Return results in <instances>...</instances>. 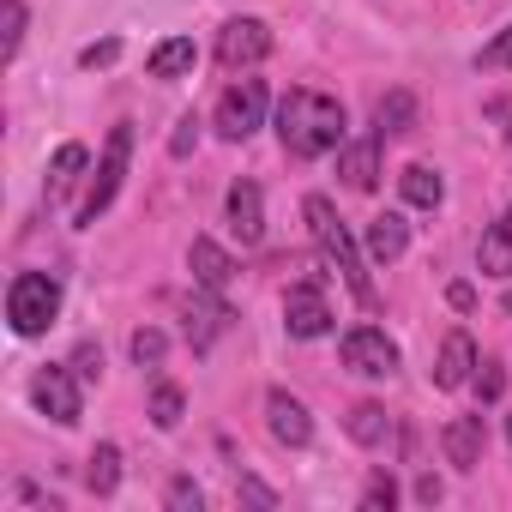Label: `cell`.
Returning <instances> with one entry per match:
<instances>
[{
    "label": "cell",
    "instance_id": "1",
    "mask_svg": "<svg viewBox=\"0 0 512 512\" xmlns=\"http://www.w3.org/2000/svg\"><path fill=\"white\" fill-rule=\"evenodd\" d=\"M344 127H350V121H344V103L326 97V91H290V97L278 103V139H284V151L302 157V163L338 151V145H344Z\"/></svg>",
    "mask_w": 512,
    "mask_h": 512
},
{
    "label": "cell",
    "instance_id": "2",
    "mask_svg": "<svg viewBox=\"0 0 512 512\" xmlns=\"http://www.w3.org/2000/svg\"><path fill=\"white\" fill-rule=\"evenodd\" d=\"M308 229H314V241H320V253H326V266L350 284V296L362 302V308H374L380 296H374V284H368V266H362V247H356V235L344 229V217L332 211V199L326 193H308Z\"/></svg>",
    "mask_w": 512,
    "mask_h": 512
},
{
    "label": "cell",
    "instance_id": "3",
    "mask_svg": "<svg viewBox=\"0 0 512 512\" xmlns=\"http://www.w3.org/2000/svg\"><path fill=\"white\" fill-rule=\"evenodd\" d=\"M61 314V284L49 272H19L13 290H7V320L19 338H43Z\"/></svg>",
    "mask_w": 512,
    "mask_h": 512
},
{
    "label": "cell",
    "instance_id": "4",
    "mask_svg": "<svg viewBox=\"0 0 512 512\" xmlns=\"http://www.w3.org/2000/svg\"><path fill=\"white\" fill-rule=\"evenodd\" d=\"M127 157H133V121H121V127H109V145H103V163H97V175H91V193H85V205H79V223L91 229L109 205H115V193H121V181H127Z\"/></svg>",
    "mask_w": 512,
    "mask_h": 512
},
{
    "label": "cell",
    "instance_id": "5",
    "mask_svg": "<svg viewBox=\"0 0 512 512\" xmlns=\"http://www.w3.org/2000/svg\"><path fill=\"white\" fill-rule=\"evenodd\" d=\"M266 121V79H235L217 97V133L223 139H253Z\"/></svg>",
    "mask_w": 512,
    "mask_h": 512
},
{
    "label": "cell",
    "instance_id": "6",
    "mask_svg": "<svg viewBox=\"0 0 512 512\" xmlns=\"http://www.w3.org/2000/svg\"><path fill=\"white\" fill-rule=\"evenodd\" d=\"M338 356H344V368L362 374V380H386V374H398V344H392L380 326H356V332H344Z\"/></svg>",
    "mask_w": 512,
    "mask_h": 512
},
{
    "label": "cell",
    "instance_id": "7",
    "mask_svg": "<svg viewBox=\"0 0 512 512\" xmlns=\"http://www.w3.org/2000/svg\"><path fill=\"white\" fill-rule=\"evenodd\" d=\"M31 398H37V410H43L49 422H61V428H73V422L85 416V398H79V374H73V362H67V368H43V374L31 380Z\"/></svg>",
    "mask_w": 512,
    "mask_h": 512
},
{
    "label": "cell",
    "instance_id": "8",
    "mask_svg": "<svg viewBox=\"0 0 512 512\" xmlns=\"http://www.w3.org/2000/svg\"><path fill=\"white\" fill-rule=\"evenodd\" d=\"M266 55H272V31H266L260 19H229V25L217 31V61H223L229 73L260 67Z\"/></svg>",
    "mask_w": 512,
    "mask_h": 512
},
{
    "label": "cell",
    "instance_id": "9",
    "mask_svg": "<svg viewBox=\"0 0 512 512\" xmlns=\"http://www.w3.org/2000/svg\"><path fill=\"white\" fill-rule=\"evenodd\" d=\"M284 326H290V338H326L332 332V308H326L320 278H308L284 296Z\"/></svg>",
    "mask_w": 512,
    "mask_h": 512
},
{
    "label": "cell",
    "instance_id": "10",
    "mask_svg": "<svg viewBox=\"0 0 512 512\" xmlns=\"http://www.w3.org/2000/svg\"><path fill=\"white\" fill-rule=\"evenodd\" d=\"M266 422H272V434H278L284 446H308V440H314V416H308V404L290 398L284 386L266 392Z\"/></svg>",
    "mask_w": 512,
    "mask_h": 512
},
{
    "label": "cell",
    "instance_id": "11",
    "mask_svg": "<svg viewBox=\"0 0 512 512\" xmlns=\"http://www.w3.org/2000/svg\"><path fill=\"white\" fill-rule=\"evenodd\" d=\"M229 229L241 235V247H260V235H266V199H260L253 181L229 187Z\"/></svg>",
    "mask_w": 512,
    "mask_h": 512
},
{
    "label": "cell",
    "instance_id": "12",
    "mask_svg": "<svg viewBox=\"0 0 512 512\" xmlns=\"http://www.w3.org/2000/svg\"><path fill=\"white\" fill-rule=\"evenodd\" d=\"M440 446H446V464H452V470H476V464H482V446H488L482 416H458V422H446Z\"/></svg>",
    "mask_w": 512,
    "mask_h": 512
},
{
    "label": "cell",
    "instance_id": "13",
    "mask_svg": "<svg viewBox=\"0 0 512 512\" xmlns=\"http://www.w3.org/2000/svg\"><path fill=\"white\" fill-rule=\"evenodd\" d=\"M187 266H193V284H199V290H229V278H235V260H229L217 241H205V235H193Z\"/></svg>",
    "mask_w": 512,
    "mask_h": 512
},
{
    "label": "cell",
    "instance_id": "14",
    "mask_svg": "<svg viewBox=\"0 0 512 512\" xmlns=\"http://www.w3.org/2000/svg\"><path fill=\"white\" fill-rule=\"evenodd\" d=\"M362 241H368V260H374V266H392V260H404V247H410V223H404L398 211H380Z\"/></svg>",
    "mask_w": 512,
    "mask_h": 512
},
{
    "label": "cell",
    "instance_id": "15",
    "mask_svg": "<svg viewBox=\"0 0 512 512\" xmlns=\"http://www.w3.org/2000/svg\"><path fill=\"white\" fill-rule=\"evenodd\" d=\"M338 175H344L356 193H374V181H380V133L344 145V151H338Z\"/></svg>",
    "mask_w": 512,
    "mask_h": 512
},
{
    "label": "cell",
    "instance_id": "16",
    "mask_svg": "<svg viewBox=\"0 0 512 512\" xmlns=\"http://www.w3.org/2000/svg\"><path fill=\"white\" fill-rule=\"evenodd\" d=\"M229 320H235V314H229V308L217 302V290L193 296V302H187V344H193V350L205 356V350H211V338H217V332H223Z\"/></svg>",
    "mask_w": 512,
    "mask_h": 512
},
{
    "label": "cell",
    "instance_id": "17",
    "mask_svg": "<svg viewBox=\"0 0 512 512\" xmlns=\"http://www.w3.org/2000/svg\"><path fill=\"white\" fill-rule=\"evenodd\" d=\"M470 368H476V344H470V332H446L440 362H434V386H440V392H452V386H464V380H470Z\"/></svg>",
    "mask_w": 512,
    "mask_h": 512
},
{
    "label": "cell",
    "instance_id": "18",
    "mask_svg": "<svg viewBox=\"0 0 512 512\" xmlns=\"http://www.w3.org/2000/svg\"><path fill=\"white\" fill-rule=\"evenodd\" d=\"M476 260H482V272H488V278H512V217H500V223H488V229H482Z\"/></svg>",
    "mask_w": 512,
    "mask_h": 512
},
{
    "label": "cell",
    "instance_id": "19",
    "mask_svg": "<svg viewBox=\"0 0 512 512\" xmlns=\"http://www.w3.org/2000/svg\"><path fill=\"white\" fill-rule=\"evenodd\" d=\"M193 61H199V49H193V37H163V43L151 49V61H145V73H151V79H181V73H193Z\"/></svg>",
    "mask_w": 512,
    "mask_h": 512
},
{
    "label": "cell",
    "instance_id": "20",
    "mask_svg": "<svg viewBox=\"0 0 512 512\" xmlns=\"http://www.w3.org/2000/svg\"><path fill=\"white\" fill-rule=\"evenodd\" d=\"M398 193L410 199V205H422V211H434L440 199H446V181L428 169V163H404L398 169Z\"/></svg>",
    "mask_w": 512,
    "mask_h": 512
},
{
    "label": "cell",
    "instance_id": "21",
    "mask_svg": "<svg viewBox=\"0 0 512 512\" xmlns=\"http://www.w3.org/2000/svg\"><path fill=\"white\" fill-rule=\"evenodd\" d=\"M374 121H380V127H374L380 139L410 133V127H416V97H410V91H386V97H380V109H374Z\"/></svg>",
    "mask_w": 512,
    "mask_h": 512
},
{
    "label": "cell",
    "instance_id": "22",
    "mask_svg": "<svg viewBox=\"0 0 512 512\" xmlns=\"http://www.w3.org/2000/svg\"><path fill=\"white\" fill-rule=\"evenodd\" d=\"M85 163H91V151H85V145H61V151H55V163H49V205H55V199H67V187L85 175Z\"/></svg>",
    "mask_w": 512,
    "mask_h": 512
},
{
    "label": "cell",
    "instance_id": "23",
    "mask_svg": "<svg viewBox=\"0 0 512 512\" xmlns=\"http://www.w3.org/2000/svg\"><path fill=\"white\" fill-rule=\"evenodd\" d=\"M85 488H91V494H115V488H121V446L103 440V446L85 458Z\"/></svg>",
    "mask_w": 512,
    "mask_h": 512
},
{
    "label": "cell",
    "instance_id": "24",
    "mask_svg": "<svg viewBox=\"0 0 512 512\" xmlns=\"http://www.w3.org/2000/svg\"><path fill=\"white\" fill-rule=\"evenodd\" d=\"M344 428H350V440H356V446H380V440L392 434V416H386L380 404H356Z\"/></svg>",
    "mask_w": 512,
    "mask_h": 512
},
{
    "label": "cell",
    "instance_id": "25",
    "mask_svg": "<svg viewBox=\"0 0 512 512\" xmlns=\"http://www.w3.org/2000/svg\"><path fill=\"white\" fill-rule=\"evenodd\" d=\"M181 410H187L181 386H157V392H151V422H157V428H181Z\"/></svg>",
    "mask_w": 512,
    "mask_h": 512
},
{
    "label": "cell",
    "instance_id": "26",
    "mask_svg": "<svg viewBox=\"0 0 512 512\" xmlns=\"http://www.w3.org/2000/svg\"><path fill=\"white\" fill-rule=\"evenodd\" d=\"M0 19H7L0 55H7V61H19V49H25V0H7V7H0Z\"/></svg>",
    "mask_w": 512,
    "mask_h": 512
},
{
    "label": "cell",
    "instance_id": "27",
    "mask_svg": "<svg viewBox=\"0 0 512 512\" xmlns=\"http://www.w3.org/2000/svg\"><path fill=\"white\" fill-rule=\"evenodd\" d=\"M163 356H169V338H163L157 326H139V332H133V362H139V368H157Z\"/></svg>",
    "mask_w": 512,
    "mask_h": 512
},
{
    "label": "cell",
    "instance_id": "28",
    "mask_svg": "<svg viewBox=\"0 0 512 512\" xmlns=\"http://www.w3.org/2000/svg\"><path fill=\"white\" fill-rule=\"evenodd\" d=\"M73 374H79V380H103V344L85 338V344L73 350Z\"/></svg>",
    "mask_w": 512,
    "mask_h": 512
},
{
    "label": "cell",
    "instance_id": "29",
    "mask_svg": "<svg viewBox=\"0 0 512 512\" xmlns=\"http://www.w3.org/2000/svg\"><path fill=\"white\" fill-rule=\"evenodd\" d=\"M193 145H199V121H193V115H181V121H175V133H169V157H193Z\"/></svg>",
    "mask_w": 512,
    "mask_h": 512
},
{
    "label": "cell",
    "instance_id": "30",
    "mask_svg": "<svg viewBox=\"0 0 512 512\" xmlns=\"http://www.w3.org/2000/svg\"><path fill=\"white\" fill-rule=\"evenodd\" d=\"M169 506H175V512H199V506H205V494H199V482H187V476H175V482H169Z\"/></svg>",
    "mask_w": 512,
    "mask_h": 512
},
{
    "label": "cell",
    "instance_id": "31",
    "mask_svg": "<svg viewBox=\"0 0 512 512\" xmlns=\"http://www.w3.org/2000/svg\"><path fill=\"white\" fill-rule=\"evenodd\" d=\"M476 392H482V404H494V398L506 392V368H500V362H482V374H476Z\"/></svg>",
    "mask_w": 512,
    "mask_h": 512
},
{
    "label": "cell",
    "instance_id": "32",
    "mask_svg": "<svg viewBox=\"0 0 512 512\" xmlns=\"http://www.w3.org/2000/svg\"><path fill=\"white\" fill-rule=\"evenodd\" d=\"M115 55H121V43H115V37H103V43H91V49L79 55V67H91V73H97V67H115Z\"/></svg>",
    "mask_w": 512,
    "mask_h": 512
},
{
    "label": "cell",
    "instance_id": "33",
    "mask_svg": "<svg viewBox=\"0 0 512 512\" xmlns=\"http://www.w3.org/2000/svg\"><path fill=\"white\" fill-rule=\"evenodd\" d=\"M392 500H398V482H392V476H374V482H368V494H362V506H368V512H380V506H392Z\"/></svg>",
    "mask_w": 512,
    "mask_h": 512
},
{
    "label": "cell",
    "instance_id": "34",
    "mask_svg": "<svg viewBox=\"0 0 512 512\" xmlns=\"http://www.w3.org/2000/svg\"><path fill=\"white\" fill-rule=\"evenodd\" d=\"M482 67H512V31H500V37L482 49Z\"/></svg>",
    "mask_w": 512,
    "mask_h": 512
},
{
    "label": "cell",
    "instance_id": "35",
    "mask_svg": "<svg viewBox=\"0 0 512 512\" xmlns=\"http://www.w3.org/2000/svg\"><path fill=\"white\" fill-rule=\"evenodd\" d=\"M235 488H241V500H253V506H278V494H272L266 482H253V476H241Z\"/></svg>",
    "mask_w": 512,
    "mask_h": 512
},
{
    "label": "cell",
    "instance_id": "36",
    "mask_svg": "<svg viewBox=\"0 0 512 512\" xmlns=\"http://www.w3.org/2000/svg\"><path fill=\"white\" fill-rule=\"evenodd\" d=\"M446 302H452L458 314H470V308H476V290H470V284H446Z\"/></svg>",
    "mask_w": 512,
    "mask_h": 512
},
{
    "label": "cell",
    "instance_id": "37",
    "mask_svg": "<svg viewBox=\"0 0 512 512\" xmlns=\"http://www.w3.org/2000/svg\"><path fill=\"white\" fill-rule=\"evenodd\" d=\"M440 494H446L440 476H416V500H422V506H440Z\"/></svg>",
    "mask_w": 512,
    "mask_h": 512
},
{
    "label": "cell",
    "instance_id": "38",
    "mask_svg": "<svg viewBox=\"0 0 512 512\" xmlns=\"http://www.w3.org/2000/svg\"><path fill=\"white\" fill-rule=\"evenodd\" d=\"M506 440H512V416H506Z\"/></svg>",
    "mask_w": 512,
    "mask_h": 512
}]
</instances>
